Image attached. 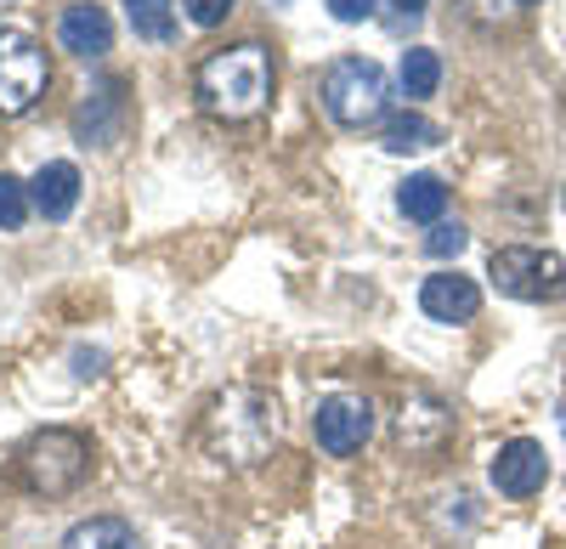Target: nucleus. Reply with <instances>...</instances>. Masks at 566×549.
<instances>
[{
  "instance_id": "nucleus-18",
  "label": "nucleus",
  "mask_w": 566,
  "mask_h": 549,
  "mask_svg": "<svg viewBox=\"0 0 566 549\" xmlns=\"http://www.w3.org/2000/svg\"><path fill=\"white\" fill-rule=\"evenodd\" d=\"M29 181H18V176H7L0 170V233H18V226L29 221Z\"/></svg>"
},
{
  "instance_id": "nucleus-9",
  "label": "nucleus",
  "mask_w": 566,
  "mask_h": 549,
  "mask_svg": "<svg viewBox=\"0 0 566 549\" xmlns=\"http://www.w3.org/2000/svg\"><path fill=\"white\" fill-rule=\"evenodd\" d=\"M493 487L504 493V498H533V493H544V482H549V460H544V442H533V436H515V442H504L499 453H493Z\"/></svg>"
},
{
  "instance_id": "nucleus-14",
  "label": "nucleus",
  "mask_w": 566,
  "mask_h": 549,
  "mask_svg": "<svg viewBox=\"0 0 566 549\" xmlns=\"http://www.w3.org/2000/svg\"><path fill=\"white\" fill-rule=\"evenodd\" d=\"M442 142V130L424 119V114H391L386 125H380V148L386 154H424V148H437Z\"/></svg>"
},
{
  "instance_id": "nucleus-22",
  "label": "nucleus",
  "mask_w": 566,
  "mask_h": 549,
  "mask_svg": "<svg viewBox=\"0 0 566 549\" xmlns=\"http://www.w3.org/2000/svg\"><path fill=\"white\" fill-rule=\"evenodd\" d=\"M391 7H397V12H408V18H419V12H424V0H391Z\"/></svg>"
},
{
  "instance_id": "nucleus-8",
  "label": "nucleus",
  "mask_w": 566,
  "mask_h": 549,
  "mask_svg": "<svg viewBox=\"0 0 566 549\" xmlns=\"http://www.w3.org/2000/svg\"><path fill=\"white\" fill-rule=\"evenodd\" d=\"M391 436H397L402 453H437V447L453 436V408H448L442 397H431V391H413V397L402 402Z\"/></svg>"
},
{
  "instance_id": "nucleus-23",
  "label": "nucleus",
  "mask_w": 566,
  "mask_h": 549,
  "mask_svg": "<svg viewBox=\"0 0 566 549\" xmlns=\"http://www.w3.org/2000/svg\"><path fill=\"white\" fill-rule=\"evenodd\" d=\"M522 7H533V0H522Z\"/></svg>"
},
{
  "instance_id": "nucleus-17",
  "label": "nucleus",
  "mask_w": 566,
  "mask_h": 549,
  "mask_svg": "<svg viewBox=\"0 0 566 549\" xmlns=\"http://www.w3.org/2000/svg\"><path fill=\"white\" fill-rule=\"evenodd\" d=\"M125 18L142 40H170L176 34V12L170 0H125Z\"/></svg>"
},
{
  "instance_id": "nucleus-15",
  "label": "nucleus",
  "mask_w": 566,
  "mask_h": 549,
  "mask_svg": "<svg viewBox=\"0 0 566 549\" xmlns=\"http://www.w3.org/2000/svg\"><path fill=\"white\" fill-rule=\"evenodd\" d=\"M63 549H136V532H130V521H119V516H91V521L69 527Z\"/></svg>"
},
{
  "instance_id": "nucleus-16",
  "label": "nucleus",
  "mask_w": 566,
  "mask_h": 549,
  "mask_svg": "<svg viewBox=\"0 0 566 549\" xmlns=\"http://www.w3.org/2000/svg\"><path fill=\"white\" fill-rule=\"evenodd\" d=\"M397 85H402V97H408V103H419V97H431V91L442 85V57L431 52V45H413V52H402Z\"/></svg>"
},
{
  "instance_id": "nucleus-2",
  "label": "nucleus",
  "mask_w": 566,
  "mask_h": 549,
  "mask_svg": "<svg viewBox=\"0 0 566 549\" xmlns=\"http://www.w3.org/2000/svg\"><path fill=\"white\" fill-rule=\"evenodd\" d=\"M199 103L216 119H255L272 103V52L261 40L227 45V52H210L193 74Z\"/></svg>"
},
{
  "instance_id": "nucleus-19",
  "label": "nucleus",
  "mask_w": 566,
  "mask_h": 549,
  "mask_svg": "<svg viewBox=\"0 0 566 549\" xmlns=\"http://www.w3.org/2000/svg\"><path fill=\"white\" fill-rule=\"evenodd\" d=\"M464 244H470V233H464V226H459V221H437V226H431V239H424V250H431L437 261H448V255H459Z\"/></svg>"
},
{
  "instance_id": "nucleus-21",
  "label": "nucleus",
  "mask_w": 566,
  "mask_h": 549,
  "mask_svg": "<svg viewBox=\"0 0 566 549\" xmlns=\"http://www.w3.org/2000/svg\"><path fill=\"white\" fill-rule=\"evenodd\" d=\"M328 12L340 23H363V18H374V0H328Z\"/></svg>"
},
{
  "instance_id": "nucleus-7",
  "label": "nucleus",
  "mask_w": 566,
  "mask_h": 549,
  "mask_svg": "<svg viewBox=\"0 0 566 549\" xmlns=\"http://www.w3.org/2000/svg\"><path fill=\"white\" fill-rule=\"evenodd\" d=\"M312 436H317V447L328 453V460H346V453H357L374 436V402L357 397V391L323 397L317 414H312Z\"/></svg>"
},
{
  "instance_id": "nucleus-4",
  "label": "nucleus",
  "mask_w": 566,
  "mask_h": 549,
  "mask_svg": "<svg viewBox=\"0 0 566 549\" xmlns=\"http://www.w3.org/2000/svg\"><path fill=\"white\" fill-rule=\"evenodd\" d=\"M85 476H91V442L80 431H40L23 447V482L45 498L74 493Z\"/></svg>"
},
{
  "instance_id": "nucleus-20",
  "label": "nucleus",
  "mask_w": 566,
  "mask_h": 549,
  "mask_svg": "<svg viewBox=\"0 0 566 549\" xmlns=\"http://www.w3.org/2000/svg\"><path fill=\"white\" fill-rule=\"evenodd\" d=\"M227 12H232V0H187V18H193L199 29H216V23H227Z\"/></svg>"
},
{
  "instance_id": "nucleus-13",
  "label": "nucleus",
  "mask_w": 566,
  "mask_h": 549,
  "mask_svg": "<svg viewBox=\"0 0 566 549\" xmlns=\"http://www.w3.org/2000/svg\"><path fill=\"white\" fill-rule=\"evenodd\" d=\"M397 210L408 221H424V226H437L442 210H448V188H442V176H408L397 181Z\"/></svg>"
},
{
  "instance_id": "nucleus-5",
  "label": "nucleus",
  "mask_w": 566,
  "mask_h": 549,
  "mask_svg": "<svg viewBox=\"0 0 566 549\" xmlns=\"http://www.w3.org/2000/svg\"><path fill=\"white\" fill-rule=\"evenodd\" d=\"M488 272H493L499 295H510V300H560L566 295V261L555 250H538V244L493 250Z\"/></svg>"
},
{
  "instance_id": "nucleus-6",
  "label": "nucleus",
  "mask_w": 566,
  "mask_h": 549,
  "mask_svg": "<svg viewBox=\"0 0 566 549\" xmlns=\"http://www.w3.org/2000/svg\"><path fill=\"white\" fill-rule=\"evenodd\" d=\"M45 80H52V68H45L40 40L23 29H0V114H29L45 97Z\"/></svg>"
},
{
  "instance_id": "nucleus-1",
  "label": "nucleus",
  "mask_w": 566,
  "mask_h": 549,
  "mask_svg": "<svg viewBox=\"0 0 566 549\" xmlns=\"http://www.w3.org/2000/svg\"><path fill=\"white\" fill-rule=\"evenodd\" d=\"M199 436L210 447V460H221V465H239V471L261 465V460H272V447L283 436L277 402L266 391L239 386V391H227V397L210 402V414L199 420Z\"/></svg>"
},
{
  "instance_id": "nucleus-12",
  "label": "nucleus",
  "mask_w": 566,
  "mask_h": 549,
  "mask_svg": "<svg viewBox=\"0 0 566 549\" xmlns=\"http://www.w3.org/2000/svg\"><path fill=\"white\" fill-rule=\"evenodd\" d=\"M29 199H34V210H40L45 221H63V215H74V204H80V170H74L69 159L40 165V176L29 181Z\"/></svg>"
},
{
  "instance_id": "nucleus-11",
  "label": "nucleus",
  "mask_w": 566,
  "mask_h": 549,
  "mask_svg": "<svg viewBox=\"0 0 566 549\" xmlns=\"http://www.w3.org/2000/svg\"><path fill=\"white\" fill-rule=\"evenodd\" d=\"M57 40L74 57H103L114 45V23H108V12L97 7V0H74V7L57 18Z\"/></svg>"
},
{
  "instance_id": "nucleus-3",
  "label": "nucleus",
  "mask_w": 566,
  "mask_h": 549,
  "mask_svg": "<svg viewBox=\"0 0 566 549\" xmlns=\"http://www.w3.org/2000/svg\"><path fill=\"white\" fill-rule=\"evenodd\" d=\"M386 103H391V80L374 57H340L323 68V114L340 130L386 125Z\"/></svg>"
},
{
  "instance_id": "nucleus-10",
  "label": "nucleus",
  "mask_w": 566,
  "mask_h": 549,
  "mask_svg": "<svg viewBox=\"0 0 566 549\" xmlns=\"http://www.w3.org/2000/svg\"><path fill=\"white\" fill-rule=\"evenodd\" d=\"M419 312L431 317V324H470V317L482 312V289H476V278H464V272H431V278L419 284Z\"/></svg>"
}]
</instances>
